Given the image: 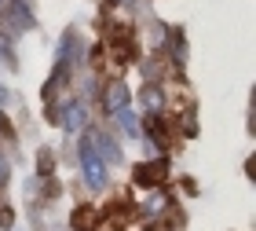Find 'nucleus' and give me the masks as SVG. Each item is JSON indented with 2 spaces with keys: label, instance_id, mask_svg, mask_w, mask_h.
<instances>
[{
  "label": "nucleus",
  "instance_id": "nucleus-1",
  "mask_svg": "<svg viewBox=\"0 0 256 231\" xmlns=\"http://www.w3.org/2000/svg\"><path fill=\"white\" fill-rule=\"evenodd\" d=\"M80 172H84V183L92 191H102L106 187V161H102L96 151H92V143H80Z\"/></svg>",
  "mask_w": 256,
  "mask_h": 231
},
{
  "label": "nucleus",
  "instance_id": "nucleus-2",
  "mask_svg": "<svg viewBox=\"0 0 256 231\" xmlns=\"http://www.w3.org/2000/svg\"><path fill=\"white\" fill-rule=\"evenodd\" d=\"M52 121L62 125V129H80V125H84V107H80L77 99H70L59 110H52Z\"/></svg>",
  "mask_w": 256,
  "mask_h": 231
},
{
  "label": "nucleus",
  "instance_id": "nucleus-3",
  "mask_svg": "<svg viewBox=\"0 0 256 231\" xmlns=\"http://www.w3.org/2000/svg\"><path fill=\"white\" fill-rule=\"evenodd\" d=\"M165 161H146V165L136 169V183L139 187H158V183H165Z\"/></svg>",
  "mask_w": 256,
  "mask_h": 231
},
{
  "label": "nucleus",
  "instance_id": "nucleus-4",
  "mask_svg": "<svg viewBox=\"0 0 256 231\" xmlns=\"http://www.w3.org/2000/svg\"><path fill=\"white\" fill-rule=\"evenodd\" d=\"M106 103H110V114L121 110V107H128V88H124V81H114V85L106 88Z\"/></svg>",
  "mask_w": 256,
  "mask_h": 231
},
{
  "label": "nucleus",
  "instance_id": "nucleus-5",
  "mask_svg": "<svg viewBox=\"0 0 256 231\" xmlns=\"http://www.w3.org/2000/svg\"><path fill=\"white\" fill-rule=\"evenodd\" d=\"M143 107H146L150 114H161V110H165V96H161V88H158V85L143 88Z\"/></svg>",
  "mask_w": 256,
  "mask_h": 231
},
{
  "label": "nucleus",
  "instance_id": "nucleus-6",
  "mask_svg": "<svg viewBox=\"0 0 256 231\" xmlns=\"http://www.w3.org/2000/svg\"><path fill=\"white\" fill-rule=\"evenodd\" d=\"M74 227L77 231H99L96 227V213H92V209H77L74 213Z\"/></svg>",
  "mask_w": 256,
  "mask_h": 231
},
{
  "label": "nucleus",
  "instance_id": "nucleus-7",
  "mask_svg": "<svg viewBox=\"0 0 256 231\" xmlns=\"http://www.w3.org/2000/svg\"><path fill=\"white\" fill-rule=\"evenodd\" d=\"M4 183H8V161L0 158V187H4Z\"/></svg>",
  "mask_w": 256,
  "mask_h": 231
},
{
  "label": "nucleus",
  "instance_id": "nucleus-8",
  "mask_svg": "<svg viewBox=\"0 0 256 231\" xmlns=\"http://www.w3.org/2000/svg\"><path fill=\"white\" fill-rule=\"evenodd\" d=\"M4 99H8V92H4V88H0V103H4Z\"/></svg>",
  "mask_w": 256,
  "mask_h": 231
},
{
  "label": "nucleus",
  "instance_id": "nucleus-9",
  "mask_svg": "<svg viewBox=\"0 0 256 231\" xmlns=\"http://www.w3.org/2000/svg\"><path fill=\"white\" fill-rule=\"evenodd\" d=\"M118 4H132V0H118Z\"/></svg>",
  "mask_w": 256,
  "mask_h": 231
}]
</instances>
